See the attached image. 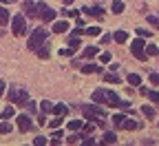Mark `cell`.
<instances>
[{
  "mask_svg": "<svg viewBox=\"0 0 159 146\" xmlns=\"http://www.w3.org/2000/svg\"><path fill=\"white\" fill-rule=\"evenodd\" d=\"M47 38H49V31H47L44 27L33 29L31 35H29V40H27V49H29V51H38V47H42V45L47 42Z\"/></svg>",
  "mask_w": 159,
  "mask_h": 146,
  "instance_id": "cell-1",
  "label": "cell"
},
{
  "mask_svg": "<svg viewBox=\"0 0 159 146\" xmlns=\"http://www.w3.org/2000/svg\"><path fill=\"white\" fill-rule=\"evenodd\" d=\"M80 111H82V115L89 117L91 122H97L99 117H106V111L99 106L97 102H95V104H82V106H80Z\"/></svg>",
  "mask_w": 159,
  "mask_h": 146,
  "instance_id": "cell-2",
  "label": "cell"
},
{
  "mask_svg": "<svg viewBox=\"0 0 159 146\" xmlns=\"http://www.w3.org/2000/svg\"><path fill=\"white\" fill-rule=\"evenodd\" d=\"M130 53L137 58V60H146L148 58V53H146V45H144V38H135L133 42H130Z\"/></svg>",
  "mask_w": 159,
  "mask_h": 146,
  "instance_id": "cell-3",
  "label": "cell"
},
{
  "mask_svg": "<svg viewBox=\"0 0 159 146\" xmlns=\"http://www.w3.org/2000/svg\"><path fill=\"white\" fill-rule=\"evenodd\" d=\"M9 100H11V104H27L29 102V93L25 89L9 87Z\"/></svg>",
  "mask_w": 159,
  "mask_h": 146,
  "instance_id": "cell-4",
  "label": "cell"
},
{
  "mask_svg": "<svg viewBox=\"0 0 159 146\" xmlns=\"http://www.w3.org/2000/svg\"><path fill=\"white\" fill-rule=\"evenodd\" d=\"M11 31H13V35H25L27 33V22H25L22 13H18V16L11 18Z\"/></svg>",
  "mask_w": 159,
  "mask_h": 146,
  "instance_id": "cell-5",
  "label": "cell"
},
{
  "mask_svg": "<svg viewBox=\"0 0 159 146\" xmlns=\"http://www.w3.org/2000/svg\"><path fill=\"white\" fill-rule=\"evenodd\" d=\"M35 7H38V16L42 18L44 22H53V20H55V11H53L49 5H44V2H38Z\"/></svg>",
  "mask_w": 159,
  "mask_h": 146,
  "instance_id": "cell-6",
  "label": "cell"
},
{
  "mask_svg": "<svg viewBox=\"0 0 159 146\" xmlns=\"http://www.w3.org/2000/svg\"><path fill=\"white\" fill-rule=\"evenodd\" d=\"M31 117L27 115V113H22V115H18V129L22 131V133H27V131H31Z\"/></svg>",
  "mask_w": 159,
  "mask_h": 146,
  "instance_id": "cell-7",
  "label": "cell"
},
{
  "mask_svg": "<svg viewBox=\"0 0 159 146\" xmlns=\"http://www.w3.org/2000/svg\"><path fill=\"white\" fill-rule=\"evenodd\" d=\"M80 71L86 73V75H91V73H102V67H99V64H93V62H89V64H82V67H80Z\"/></svg>",
  "mask_w": 159,
  "mask_h": 146,
  "instance_id": "cell-8",
  "label": "cell"
},
{
  "mask_svg": "<svg viewBox=\"0 0 159 146\" xmlns=\"http://www.w3.org/2000/svg\"><path fill=\"white\" fill-rule=\"evenodd\" d=\"M53 33H66L69 31V22L66 20H57V22H53Z\"/></svg>",
  "mask_w": 159,
  "mask_h": 146,
  "instance_id": "cell-9",
  "label": "cell"
},
{
  "mask_svg": "<svg viewBox=\"0 0 159 146\" xmlns=\"http://www.w3.org/2000/svg\"><path fill=\"white\" fill-rule=\"evenodd\" d=\"M22 11H25L27 16H38V7H35L33 2H29V0H25V2H22Z\"/></svg>",
  "mask_w": 159,
  "mask_h": 146,
  "instance_id": "cell-10",
  "label": "cell"
},
{
  "mask_svg": "<svg viewBox=\"0 0 159 146\" xmlns=\"http://www.w3.org/2000/svg\"><path fill=\"white\" fill-rule=\"evenodd\" d=\"M93 102H97V104H106V89H97V91L93 93Z\"/></svg>",
  "mask_w": 159,
  "mask_h": 146,
  "instance_id": "cell-11",
  "label": "cell"
},
{
  "mask_svg": "<svg viewBox=\"0 0 159 146\" xmlns=\"http://www.w3.org/2000/svg\"><path fill=\"white\" fill-rule=\"evenodd\" d=\"M113 38H115V42H119V45H124V42H128V31H124V29H119V31H115V33H113Z\"/></svg>",
  "mask_w": 159,
  "mask_h": 146,
  "instance_id": "cell-12",
  "label": "cell"
},
{
  "mask_svg": "<svg viewBox=\"0 0 159 146\" xmlns=\"http://www.w3.org/2000/svg\"><path fill=\"white\" fill-rule=\"evenodd\" d=\"M9 9L5 7V5H0V25H2V27H7L9 25Z\"/></svg>",
  "mask_w": 159,
  "mask_h": 146,
  "instance_id": "cell-13",
  "label": "cell"
},
{
  "mask_svg": "<svg viewBox=\"0 0 159 146\" xmlns=\"http://www.w3.org/2000/svg\"><path fill=\"white\" fill-rule=\"evenodd\" d=\"M84 11H86L89 16H95V18H102V16H104V9L99 7V5H97V7H86Z\"/></svg>",
  "mask_w": 159,
  "mask_h": 146,
  "instance_id": "cell-14",
  "label": "cell"
},
{
  "mask_svg": "<svg viewBox=\"0 0 159 146\" xmlns=\"http://www.w3.org/2000/svg\"><path fill=\"white\" fill-rule=\"evenodd\" d=\"M11 131H13V126H11L9 120H2V122H0V135H9Z\"/></svg>",
  "mask_w": 159,
  "mask_h": 146,
  "instance_id": "cell-15",
  "label": "cell"
},
{
  "mask_svg": "<svg viewBox=\"0 0 159 146\" xmlns=\"http://www.w3.org/2000/svg\"><path fill=\"white\" fill-rule=\"evenodd\" d=\"M97 55V47H93V45H89L84 51H82V58H86V60H91V58H95Z\"/></svg>",
  "mask_w": 159,
  "mask_h": 146,
  "instance_id": "cell-16",
  "label": "cell"
},
{
  "mask_svg": "<svg viewBox=\"0 0 159 146\" xmlns=\"http://www.w3.org/2000/svg\"><path fill=\"white\" fill-rule=\"evenodd\" d=\"M53 113H55V115H62V117H64V115L69 113V106H66V104H53Z\"/></svg>",
  "mask_w": 159,
  "mask_h": 146,
  "instance_id": "cell-17",
  "label": "cell"
},
{
  "mask_svg": "<svg viewBox=\"0 0 159 146\" xmlns=\"http://www.w3.org/2000/svg\"><path fill=\"white\" fill-rule=\"evenodd\" d=\"M11 117H16V109L9 104V106H7L2 113H0V120H11Z\"/></svg>",
  "mask_w": 159,
  "mask_h": 146,
  "instance_id": "cell-18",
  "label": "cell"
},
{
  "mask_svg": "<svg viewBox=\"0 0 159 146\" xmlns=\"http://www.w3.org/2000/svg\"><path fill=\"white\" fill-rule=\"evenodd\" d=\"M122 129H124V131H135V129H137V122L130 120V117H126V120L122 122Z\"/></svg>",
  "mask_w": 159,
  "mask_h": 146,
  "instance_id": "cell-19",
  "label": "cell"
},
{
  "mask_svg": "<svg viewBox=\"0 0 159 146\" xmlns=\"http://www.w3.org/2000/svg\"><path fill=\"white\" fill-rule=\"evenodd\" d=\"M111 120H113V124H115V129H122V122L126 120V115H122V113H115Z\"/></svg>",
  "mask_w": 159,
  "mask_h": 146,
  "instance_id": "cell-20",
  "label": "cell"
},
{
  "mask_svg": "<svg viewBox=\"0 0 159 146\" xmlns=\"http://www.w3.org/2000/svg\"><path fill=\"white\" fill-rule=\"evenodd\" d=\"M128 82H130V87H139L142 84V78H139L137 73H128V78H126Z\"/></svg>",
  "mask_w": 159,
  "mask_h": 146,
  "instance_id": "cell-21",
  "label": "cell"
},
{
  "mask_svg": "<svg viewBox=\"0 0 159 146\" xmlns=\"http://www.w3.org/2000/svg\"><path fill=\"white\" fill-rule=\"evenodd\" d=\"M66 126H69V131H82V120H71Z\"/></svg>",
  "mask_w": 159,
  "mask_h": 146,
  "instance_id": "cell-22",
  "label": "cell"
},
{
  "mask_svg": "<svg viewBox=\"0 0 159 146\" xmlns=\"http://www.w3.org/2000/svg\"><path fill=\"white\" fill-rule=\"evenodd\" d=\"M111 9H113V13H122L124 11V2H122V0H113Z\"/></svg>",
  "mask_w": 159,
  "mask_h": 146,
  "instance_id": "cell-23",
  "label": "cell"
},
{
  "mask_svg": "<svg viewBox=\"0 0 159 146\" xmlns=\"http://www.w3.org/2000/svg\"><path fill=\"white\" fill-rule=\"evenodd\" d=\"M40 111L42 113H53V104L49 100H42V104H40Z\"/></svg>",
  "mask_w": 159,
  "mask_h": 146,
  "instance_id": "cell-24",
  "label": "cell"
},
{
  "mask_svg": "<svg viewBox=\"0 0 159 146\" xmlns=\"http://www.w3.org/2000/svg\"><path fill=\"white\" fill-rule=\"evenodd\" d=\"M102 142H104V144H115V142H117V135L108 131V133H104V137H102Z\"/></svg>",
  "mask_w": 159,
  "mask_h": 146,
  "instance_id": "cell-25",
  "label": "cell"
},
{
  "mask_svg": "<svg viewBox=\"0 0 159 146\" xmlns=\"http://www.w3.org/2000/svg\"><path fill=\"white\" fill-rule=\"evenodd\" d=\"M38 58H42V60L49 58V47H47V42H44L42 47H38Z\"/></svg>",
  "mask_w": 159,
  "mask_h": 146,
  "instance_id": "cell-26",
  "label": "cell"
},
{
  "mask_svg": "<svg viewBox=\"0 0 159 146\" xmlns=\"http://www.w3.org/2000/svg\"><path fill=\"white\" fill-rule=\"evenodd\" d=\"M142 113H144L146 117H155V109L150 106V104H144V106H142Z\"/></svg>",
  "mask_w": 159,
  "mask_h": 146,
  "instance_id": "cell-27",
  "label": "cell"
},
{
  "mask_svg": "<svg viewBox=\"0 0 159 146\" xmlns=\"http://www.w3.org/2000/svg\"><path fill=\"white\" fill-rule=\"evenodd\" d=\"M49 126H51V129H60V126H62V115H57V117H53V120L49 122Z\"/></svg>",
  "mask_w": 159,
  "mask_h": 146,
  "instance_id": "cell-28",
  "label": "cell"
},
{
  "mask_svg": "<svg viewBox=\"0 0 159 146\" xmlns=\"http://www.w3.org/2000/svg\"><path fill=\"white\" fill-rule=\"evenodd\" d=\"M111 60H113V55H111L108 51H104V53H99V62H102V64H108Z\"/></svg>",
  "mask_w": 159,
  "mask_h": 146,
  "instance_id": "cell-29",
  "label": "cell"
},
{
  "mask_svg": "<svg viewBox=\"0 0 159 146\" xmlns=\"http://www.w3.org/2000/svg\"><path fill=\"white\" fill-rule=\"evenodd\" d=\"M146 53L148 55H159V47L157 45H146Z\"/></svg>",
  "mask_w": 159,
  "mask_h": 146,
  "instance_id": "cell-30",
  "label": "cell"
},
{
  "mask_svg": "<svg viewBox=\"0 0 159 146\" xmlns=\"http://www.w3.org/2000/svg\"><path fill=\"white\" fill-rule=\"evenodd\" d=\"M93 131H95V122H93V124H86V126L82 124V137L89 135V133H93Z\"/></svg>",
  "mask_w": 159,
  "mask_h": 146,
  "instance_id": "cell-31",
  "label": "cell"
},
{
  "mask_svg": "<svg viewBox=\"0 0 159 146\" xmlns=\"http://www.w3.org/2000/svg\"><path fill=\"white\" fill-rule=\"evenodd\" d=\"M69 45H71L73 49H80V47H82V42H80V35H73V38L69 40Z\"/></svg>",
  "mask_w": 159,
  "mask_h": 146,
  "instance_id": "cell-32",
  "label": "cell"
},
{
  "mask_svg": "<svg viewBox=\"0 0 159 146\" xmlns=\"http://www.w3.org/2000/svg\"><path fill=\"white\" fill-rule=\"evenodd\" d=\"M84 33H89V35H99V33H102V29H97V27H86Z\"/></svg>",
  "mask_w": 159,
  "mask_h": 146,
  "instance_id": "cell-33",
  "label": "cell"
},
{
  "mask_svg": "<svg viewBox=\"0 0 159 146\" xmlns=\"http://www.w3.org/2000/svg\"><path fill=\"white\" fill-rule=\"evenodd\" d=\"M104 82H113V84H117L119 78H117L115 73H106V75H104Z\"/></svg>",
  "mask_w": 159,
  "mask_h": 146,
  "instance_id": "cell-34",
  "label": "cell"
},
{
  "mask_svg": "<svg viewBox=\"0 0 159 146\" xmlns=\"http://www.w3.org/2000/svg\"><path fill=\"white\" fill-rule=\"evenodd\" d=\"M75 51H77V49H73V47H71V45H69V47H66V49H60V55H73V53H75Z\"/></svg>",
  "mask_w": 159,
  "mask_h": 146,
  "instance_id": "cell-35",
  "label": "cell"
},
{
  "mask_svg": "<svg viewBox=\"0 0 159 146\" xmlns=\"http://www.w3.org/2000/svg\"><path fill=\"white\" fill-rule=\"evenodd\" d=\"M33 144H35V146H47V144H49V139H47V137H35V139H33Z\"/></svg>",
  "mask_w": 159,
  "mask_h": 146,
  "instance_id": "cell-36",
  "label": "cell"
},
{
  "mask_svg": "<svg viewBox=\"0 0 159 146\" xmlns=\"http://www.w3.org/2000/svg\"><path fill=\"white\" fill-rule=\"evenodd\" d=\"M148 100L150 102H159V93L157 91H148Z\"/></svg>",
  "mask_w": 159,
  "mask_h": 146,
  "instance_id": "cell-37",
  "label": "cell"
},
{
  "mask_svg": "<svg viewBox=\"0 0 159 146\" xmlns=\"http://www.w3.org/2000/svg\"><path fill=\"white\" fill-rule=\"evenodd\" d=\"M137 35L139 38H148L150 35V29H137Z\"/></svg>",
  "mask_w": 159,
  "mask_h": 146,
  "instance_id": "cell-38",
  "label": "cell"
},
{
  "mask_svg": "<svg viewBox=\"0 0 159 146\" xmlns=\"http://www.w3.org/2000/svg\"><path fill=\"white\" fill-rule=\"evenodd\" d=\"M150 84L159 87V73H150Z\"/></svg>",
  "mask_w": 159,
  "mask_h": 146,
  "instance_id": "cell-39",
  "label": "cell"
},
{
  "mask_svg": "<svg viewBox=\"0 0 159 146\" xmlns=\"http://www.w3.org/2000/svg\"><path fill=\"white\" fill-rule=\"evenodd\" d=\"M80 137H82V135H69L66 142H69V144H75V142H80Z\"/></svg>",
  "mask_w": 159,
  "mask_h": 146,
  "instance_id": "cell-40",
  "label": "cell"
},
{
  "mask_svg": "<svg viewBox=\"0 0 159 146\" xmlns=\"http://www.w3.org/2000/svg\"><path fill=\"white\" fill-rule=\"evenodd\" d=\"M148 22H150L152 27H157V29H159V20H157L155 16H148Z\"/></svg>",
  "mask_w": 159,
  "mask_h": 146,
  "instance_id": "cell-41",
  "label": "cell"
},
{
  "mask_svg": "<svg viewBox=\"0 0 159 146\" xmlns=\"http://www.w3.org/2000/svg\"><path fill=\"white\" fill-rule=\"evenodd\" d=\"M93 144H95L93 137H84V146H93Z\"/></svg>",
  "mask_w": 159,
  "mask_h": 146,
  "instance_id": "cell-42",
  "label": "cell"
},
{
  "mask_svg": "<svg viewBox=\"0 0 159 146\" xmlns=\"http://www.w3.org/2000/svg\"><path fill=\"white\" fill-rule=\"evenodd\" d=\"M5 91H7V84H5V82H0V97H2Z\"/></svg>",
  "mask_w": 159,
  "mask_h": 146,
  "instance_id": "cell-43",
  "label": "cell"
},
{
  "mask_svg": "<svg viewBox=\"0 0 159 146\" xmlns=\"http://www.w3.org/2000/svg\"><path fill=\"white\" fill-rule=\"evenodd\" d=\"M27 109H29V111L33 113V111H35V104H33V102H27Z\"/></svg>",
  "mask_w": 159,
  "mask_h": 146,
  "instance_id": "cell-44",
  "label": "cell"
},
{
  "mask_svg": "<svg viewBox=\"0 0 159 146\" xmlns=\"http://www.w3.org/2000/svg\"><path fill=\"white\" fill-rule=\"evenodd\" d=\"M71 2H73V0H64V5H71Z\"/></svg>",
  "mask_w": 159,
  "mask_h": 146,
  "instance_id": "cell-45",
  "label": "cell"
},
{
  "mask_svg": "<svg viewBox=\"0 0 159 146\" xmlns=\"http://www.w3.org/2000/svg\"><path fill=\"white\" fill-rule=\"evenodd\" d=\"M0 2H7V0H0Z\"/></svg>",
  "mask_w": 159,
  "mask_h": 146,
  "instance_id": "cell-46",
  "label": "cell"
}]
</instances>
